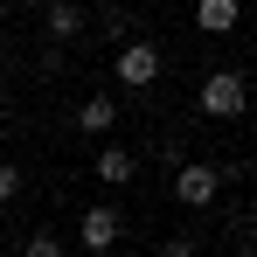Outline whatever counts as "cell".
<instances>
[{
    "mask_svg": "<svg viewBox=\"0 0 257 257\" xmlns=\"http://www.w3.org/2000/svg\"><path fill=\"white\" fill-rule=\"evenodd\" d=\"M111 125H118V104H111L104 90H90L84 104H77V132H84V139H104Z\"/></svg>",
    "mask_w": 257,
    "mask_h": 257,
    "instance_id": "8992f818",
    "label": "cell"
},
{
    "mask_svg": "<svg viewBox=\"0 0 257 257\" xmlns=\"http://www.w3.org/2000/svg\"><path fill=\"white\" fill-rule=\"evenodd\" d=\"M104 35H118V49L132 42V14H104Z\"/></svg>",
    "mask_w": 257,
    "mask_h": 257,
    "instance_id": "8fae6325",
    "label": "cell"
},
{
    "mask_svg": "<svg viewBox=\"0 0 257 257\" xmlns=\"http://www.w3.org/2000/svg\"><path fill=\"white\" fill-rule=\"evenodd\" d=\"M118 236H125V215L111 209V202H90V209L77 215V257H104V250H118Z\"/></svg>",
    "mask_w": 257,
    "mask_h": 257,
    "instance_id": "7a4b0ae2",
    "label": "cell"
},
{
    "mask_svg": "<svg viewBox=\"0 0 257 257\" xmlns=\"http://www.w3.org/2000/svg\"><path fill=\"white\" fill-rule=\"evenodd\" d=\"M202 111H209V118H243V111H250V84H243V70H215L209 84H202Z\"/></svg>",
    "mask_w": 257,
    "mask_h": 257,
    "instance_id": "277c9868",
    "label": "cell"
},
{
    "mask_svg": "<svg viewBox=\"0 0 257 257\" xmlns=\"http://www.w3.org/2000/svg\"><path fill=\"white\" fill-rule=\"evenodd\" d=\"M160 257H195V236H188V229H181V236H167V250Z\"/></svg>",
    "mask_w": 257,
    "mask_h": 257,
    "instance_id": "7c38bea8",
    "label": "cell"
},
{
    "mask_svg": "<svg viewBox=\"0 0 257 257\" xmlns=\"http://www.w3.org/2000/svg\"><path fill=\"white\" fill-rule=\"evenodd\" d=\"M21 188H28V174L14 167V160H0V209H7V202H14Z\"/></svg>",
    "mask_w": 257,
    "mask_h": 257,
    "instance_id": "9c48e42d",
    "label": "cell"
},
{
    "mask_svg": "<svg viewBox=\"0 0 257 257\" xmlns=\"http://www.w3.org/2000/svg\"><path fill=\"white\" fill-rule=\"evenodd\" d=\"M236 21H243L236 0H202V7H195V28H202V35H229Z\"/></svg>",
    "mask_w": 257,
    "mask_h": 257,
    "instance_id": "ba28073f",
    "label": "cell"
},
{
    "mask_svg": "<svg viewBox=\"0 0 257 257\" xmlns=\"http://www.w3.org/2000/svg\"><path fill=\"white\" fill-rule=\"evenodd\" d=\"M21 257H63V243H56V236H49V229H35V236H28V243H21Z\"/></svg>",
    "mask_w": 257,
    "mask_h": 257,
    "instance_id": "30bf717a",
    "label": "cell"
},
{
    "mask_svg": "<svg viewBox=\"0 0 257 257\" xmlns=\"http://www.w3.org/2000/svg\"><path fill=\"white\" fill-rule=\"evenodd\" d=\"M42 21H49V35H56V42H70V35H84V28H90V14L77 7V0H49Z\"/></svg>",
    "mask_w": 257,
    "mask_h": 257,
    "instance_id": "52a82bcc",
    "label": "cell"
},
{
    "mask_svg": "<svg viewBox=\"0 0 257 257\" xmlns=\"http://www.w3.org/2000/svg\"><path fill=\"white\" fill-rule=\"evenodd\" d=\"M111 77L125 90H153L160 84V42H146V35H132L118 56H111Z\"/></svg>",
    "mask_w": 257,
    "mask_h": 257,
    "instance_id": "3957f363",
    "label": "cell"
},
{
    "mask_svg": "<svg viewBox=\"0 0 257 257\" xmlns=\"http://www.w3.org/2000/svg\"><path fill=\"white\" fill-rule=\"evenodd\" d=\"M215 195H222V167H215V160H181V167H174V202H181V209H215Z\"/></svg>",
    "mask_w": 257,
    "mask_h": 257,
    "instance_id": "6da1fadb",
    "label": "cell"
},
{
    "mask_svg": "<svg viewBox=\"0 0 257 257\" xmlns=\"http://www.w3.org/2000/svg\"><path fill=\"white\" fill-rule=\"evenodd\" d=\"M0 257H7V250H0Z\"/></svg>",
    "mask_w": 257,
    "mask_h": 257,
    "instance_id": "9a60e30c",
    "label": "cell"
},
{
    "mask_svg": "<svg viewBox=\"0 0 257 257\" xmlns=\"http://www.w3.org/2000/svg\"><path fill=\"white\" fill-rule=\"evenodd\" d=\"M63 257H77V250H63Z\"/></svg>",
    "mask_w": 257,
    "mask_h": 257,
    "instance_id": "4fadbf2b",
    "label": "cell"
},
{
    "mask_svg": "<svg viewBox=\"0 0 257 257\" xmlns=\"http://www.w3.org/2000/svg\"><path fill=\"white\" fill-rule=\"evenodd\" d=\"M90 174H97L104 188H125L132 174H139V153H132V146H97V160H90Z\"/></svg>",
    "mask_w": 257,
    "mask_h": 257,
    "instance_id": "5b68a950",
    "label": "cell"
},
{
    "mask_svg": "<svg viewBox=\"0 0 257 257\" xmlns=\"http://www.w3.org/2000/svg\"><path fill=\"white\" fill-rule=\"evenodd\" d=\"M250 257H257V243H250Z\"/></svg>",
    "mask_w": 257,
    "mask_h": 257,
    "instance_id": "5bb4252c",
    "label": "cell"
}]
</instances>
